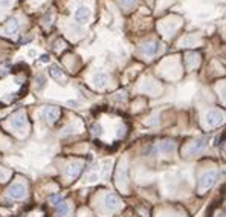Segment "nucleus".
I'll list each match as a JSON object with an SVG mask.
<instances>
[{
    "label": "nucleus",
    "mask_w": 226,
    "mask_h": 217,
    "mask_svg": "<svg viewBox=\"0 0 226 217\" xmlns=\"http://www.w3.org/2000/svg\"><path fill=\"white\" fill-rule=\"evenodd\" d=\"M6 196L9 199H15V200H20L26 196V188H24L22 183H12L11 187L6 190Z\"/></svg>",
    "instance_id": "f257e3e1"
},
{
    "label": "nucleus",
    "mask_w": 226,
    "mask_h": 217,
    "mask_svg": "<svg viewBox=\"0 0 226 217\" xmlns=\"http://www.w3.org/2000/svg\"><path fill=\"white\" fill-rule=\"evenodd\" d=\"M215 182V171H208L205 173L202 177H200V181H199V190L203 191V190H208V188H211Z\"/></svg>",
    "instance_id": "f03ea898"
},
{
    "label": "nucleus",
    "mask_w": 226,
    "mask_h": 217,
    "mask_svg": "<svg viewBox=\"0 0 226 217\" xmlns=\"http://www.w3.org/2000/svg\"><path fill=\"white\" fill-rule=\"evenodd\" d=\"M58 115H60V110L57 107H54V106H48V107H45L41 110V118L49 121V122H55L57 118H58Z\"/></svg>",
    "instance_id": "7ed1b4c3"
},
{
    "label": "nucleus",
    "mask_w": 226,
    "mask_h": 217,
    "mask_svg": "<svg viewBox=\"0 0 226 217\" xmlns=\"http://www.w3.org/2000/svg\"><path fill=\"white\" fill-rule=\"evenodd\" d=\"M206 122H208L209 127L218 126V124L223 122V115L220 113L218 110H209V112L206 113Z\"/></svg>",
    "instance_id": "20e7f679"
},
{
    "label": "nucleus",
    "mask_w": 226,
    "mask_h": 217,
    "mask_svg": "<svg viewBox=\"0 0 226 217\" xmlns=\"http://www.w3.org/2000/svg\"><path fill=\"white\" fill-rule=\"evenodd\" d=\"M75 22L80 23V24H83L89 20V17H90V9L89 8H86V6H80L76 11H75Z\"/></svg>",
    "instance_id": "39448f33"
},
{
    "label": "nucleus",
    "mask_w": 226,
    "mask_h": 217,
    "mask_svg": "<svg viewBox=\"0 0 226 217\" xmlns=\"http://www.w3.org/2000/svg\"><path fill=\"white\" fill-rule=\"evenodd\" d=\"M24 124H26V115L23 112H20L18 115H15L11 119V127L15 128V130H23Z\"/></svg>",
    "instance_id": "423d86ee"
},
{
    "label": "nucleus",
    "mask_w": 226,
    "mask_h": 217,
    "mask_svg": "<svg viewBox=\"0 0 226 217\" xmlns=\"http://www.w3.org/2000/svg\"><path fill=\"white\" fill-rule=\"evenodd\" d=\"M208 145V141L202 138V139H196L192 144L190 145V149H188V155H194V153H199V151H202L205 147Z\"/></svg>",
    "instance_id": "0eeeda50"
},
{
    "label": "nucleus",
    "mask_w": 226,
    "mask_h": 217,
    "mask_svg": "<svg viewBox=\"0 0 226 217\" xmlns=\"http://www.w3.org/2000/svg\"><path fill=\"white\" fill-rule=\"evenodd\" d=\"M104 205L107 206L108 209L115 211V209H118L119 206H121V200H119L118 196H115V194H107V196H106V199H104Z\"/></svg>",
    "instance_id": "6e6552de"
},
{
    "label": "nucleus",
    "mask_w": 226,
    "mask_h": 217,
    "mask_svg": "<svg viewBox=\"0 0 226 217\" xmlns=\"http://www.w3.org/2000/svg\"><path fill=\"white\" fill-rule=\"evenodd\" d=\"M81 170H83V164L75 162V164H71V165L67 167L66 173H67V176H69V177H78V176H80V173H81Z\"/></svg>",
    "instance_id": "1a4fd4ad"
},
{
    "label": "nucleus",
    "mask_w": 226,
    "mask_h": 217,
    "mask_svg": "<svg viewBox=\"0 0 226 217\" xmlns=\"http://www.w3.org/2000/svg\"><path fill=\"white\" fill-rule=\"evenodd\" d=\"M159 49H160V45L159 43H156V41H151V43H147V45L144 46V52L147 54V55H155L159 52Z\"/></svg>",
    "instance_id": "9d476101"
},
{
    "label": "nucleus",
    "mask_w": 226,
    "mask_h": 217,
    "mask_svg": "<svg viewBox=\"0 0 226 217\" xmlns=\"http://www.w3.org/2000/svg\"><path fill=\"white\" fill-rule=\"evenodd\" d=\"M174 149H176V145H174L173 141H164V142L159 144V151H162V153H165V155L174 151Z\"/></svg>",
    "instance_id": "9b49d317"
},
{
    "label": "nucleus",
    "mask_w": 226,
    "mask_h": 217,
    "mask_svg": "<svg viewBox=\"0 0 226 217\" xmlns=\"http://www.w3.org/2000/svg\"><path fill=\"white\" fill-rule=\"evenodd\" d=\"M107 81H108V77L106 73H102V72L96 73L95 77H93V83H95L96 87H104L107 84Z\"/></svg>",
    "instance_id": "f8f14e48"
},
{
    "label": "nucleus",
    "mask_w": 226,
    "mask_h": 217,
    "mask_svg": "<svg viewBox=\"0 0 226 217\" xmlns=\"http://www.w3.org/2000/svg\"><path fill=\"white\" fill-rule=\"evenodd\" d=\"M18 31V20L17 19H11L9 23L6 24V28H5V32L6 34H15Z\"/></svg>",
    "instance_id": "ddd939ff"
},
{
    "label": "nucleus",
    "mask_w": 226,
    "mask_h": 217,
    "mask_svg": "<svg viewBox=\"0 0 226 217\" xmlns=\"http://www.w3.org/2000/svg\"><path fill=\"white\" fill-rule=\"evenodd\" d=\"M57 209H58V213L61 216H67L69 214V211H71V206L67 202H64V200H61L60 203H57Z\"/></svg>",
    "instance_id": "4468645a"
},
{
    "label": "nucleus",
    "mask_w": 226,
    "mask_h": 217,
    "mask_svg": "<svg viewBox=\"0 0 226 217\" xmlns=\"http://www.w3.org/2000/svg\"><path fill=\"white\" fill-rule=\"evenodd\" d=\"M49 73H50V77H54V78H61V70L57 64H52L50 68H49Z\"/></svg>",
    "instance_id": "2eb2a0df"
},
{
    "label": "nucleus",
    "mask_w": 226,
    "mask_h": 217,
    "mask_svg": "<svg viewBox=\"0 0 226 217\" xmlns=\"http://www.w3.org/2000/svg\"><path fill=\"white\" fill-rule=\"evenodd\" d=\"M35 81H38V89H43V86H45V78L41 77V75H38L35 78Z\"/></svg>",
    "instance_id": "dca6fc26"
},
{
    "label": "nucleus",
    "mask_w": 226,
    "mask_h": 217,
    "mask_svg": "<svg viewBox=\"0 0 226 217\" xmlns=\"http://www.w3.org/2000/svg\"><path fill=\"white\" fill-rule=\"evenodd\" d=\"M61 200H63V197H61V196H52V197H50V202H52V203H55V205H57V203H60Z\"/></svg>",
    "instance_id": "f3484780"
},
{
    "label": "nucleus",
    "mask_w": 226,
    "mask_h": 217,
    "mask_svg": "<svg viewBox=\"0 0 226 217\" xmlns=\"http://www.w3.org/2000/svg\"><path fill=\"white\" fill-rule=\"evenodd\" d=\"M134 2H136V0H121V3H122L124 6H131Z\"/></svg>",
    "instance_id": "a211bd4d"
},
{
    "label": "nucleus",
    "mask_w": 226,
    "mask_h": 217,
    "mask_svg": "<svg viewBox=\"0 0 226 217\" xmlns=\"http://www.w3.org/2000/svg\"><path fill=\"white\" fill-rule=\"evenodd\" d=\"M93 130H95V132H93L95 135H101V133H102V132H101V130H102V128H101V126H95V127H93Z\"/></svg>",
    "instance_id": "6ab92c4d"
},
{
    "label": "nucleus",
    "mask_w": 226,
    "mask_h": 217,
    "mask_svg": "<svg viewBox=\"0 0 226 217\" xmlns=\"http://www.w3.org/2000/svg\"><path fill=\"white\" fill-rule=\"evenodd\" d=\"M40 61H41V63H48V61H49V55H46V54H45V55H41Z\"/></svg>",
    "instance_id": "aec40b11"
},
{
    "label": "nucleus",
    "mask_w": 226,
    "mask_h": 217,
    "mask_svg": "<svg viewBox=\"0 0 226 217\" xmlns=\"http://www.w3.org/2000/svg\"><path fill=\"white\" fill-rule=\"evenodd\" d=\"M124 136V127H119L118 128V138Z\"/></svg>",
    "instance_id": "412c9836"
},
{
    "label": "nucleus",
    "mask_w": 226,
    "mask_h": 217,
    "mask_svg": "<svg viewBox=\"0 0 226 217\" xmlns=\"http://www.w3.org/2000/svg\"><path fill=\"white\" fill-rule=\"evenodd\" d=\"M9 5V0H0V6H6Z\"/></svg>",
    "instance_id": "4be33fe9"
},
{
    "label": "nucleus",
    "mask_w": 226,
    "mask_h": 217,
    "mask_svg": "<svg viewBox=\"0 0 226 217\" xmlns=\"http://www.w3.org/2000/svg\"><path fill=\"white\" fill-rule=\"evenodd\" d=\"M69 106H78V103H76V101H69Z\"/></svg>",
    "instance_id": "5701e85b"
}]
</instances>
